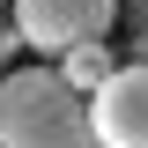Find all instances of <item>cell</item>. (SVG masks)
<instances>
[{
	"label": "cell",
	"mask_w": 148,
	"mask_h": 148,
	"mask_svg": "<svg viewBox=\"0 0 148 148\" xmlns=\"http://www.w3.org/2000/svg\"><path fill=\"white\" fill-rule=\"evenodd\" d=\"M0 148H104L89 126V96L59 67L0 74Z\"/></svg>",
	"instance_id": "obj_1"
},
{
	"label": "cell",
	"mask_w": 148,
	"mask_h": 148,
	"mask_svg": "<svg viewBox=\"0 0 148 148\" xmlns=\"http://www.w3.org/2000/svg\"><path fill=\"white\" fill-rule=\"evenodd\" d=\"M111 15H119V0H15V30L22 45H37V52H74V45H89V37L111 30Z\"/></svg>",
	"instance_id": "obj_2"
},
{
	"label": "cell",
	"mask_w": 148,
	"mask_h": 148,
	"mask_svg": "<svg viewBox=\"0 0 148 148\" xmlns=\"http://www.w3.org/2000/svg\"><path fill=\"white\" fill-rule=\"evenodd\" d=\"M89 126L104 148H148V67H119L104 89L89 96Z\"/></svg>",
	"instance_id": "obj_3"
},
{
	"label": "cell",
	"mask_w": 148,
	"mask_h": 148,
	"mask_svg": "<svg viewBox=\"0 0 148 148\" xmlns=\"http://www.w3.org/2000/svg\"><path fill=\"white\" fill-rule=\"evenodd\" d=\"M59 74H67V82H74L82 96H96V89L111 82V74H119V52H111L104 37H89V45H74V52H59Z\"/></svg>",
	"instance_id": "obj_4"
},
{
	"label": "cell",
	"mask_w": 148,
	"mask_h": 148,
	"mask_svg": "<svg viewBox=\"0 0 148 148\" xmlns=\"http://www.w3.org/2000/svg\"><path fill=\"white\" fill-rule=\"evenodd\" d=\"M126 15H133V30L148 37V0H126Z\"/></svg>",
	"instance_id": "obj_5"
}]
</instances>
